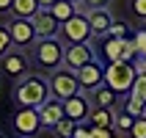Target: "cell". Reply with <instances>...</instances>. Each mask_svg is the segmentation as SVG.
Here are the masks:
<instances>
[{
    "instance_id": "6da1fadb",
    "label": "cell",
    "mask_w": 146,
    "mask_h": 138,
    "mask_svg": "<svg viewBox=\"0 0 146 138\" xmlns=\"http://www.w3.org/2000/svg\"><path fill=\"white\" fill-rule=\"evenodd\" d=\"M50 97H52V91H50V80L44 75H28L22 80H17L14 86L17 108H41Z\"/></svg>"
},
{
    "instance_id": "7a4b0ae2",
    "label": "cell",
    "mask_w": 146,
    "mask_h": 138,
    "mask_svg": "<svg viewBox=\"0 0 146 138\" xmlns=\"http://www.w3.org/2000/svg\"><path fill=\"white\" fill-rule=\"evenodd\" d=\"M64 53H66V44L58 36L55 39H39L33 44V66L52 75L55 69L64 66Z\"/></svg>"
},
{
    "instance_id": "3957f363",
    "label": "cell",
    "mask_w": 146,
    "mask_h": 138,
    "mask_svg": "<svg viewBox=\"0 0 146 138\" xmlns=\"http://www.w3.org/2000/svg\"><path fill=\"white\" fill-rule=\"evenodd\" d=\"M138 77V66L132 61H113V64H105V83L119 94V97H127L132 91V83Z\"/></svg>"
},
{
    "instance_id": "277c9868",
    "label": "cell",
    "mask_w": 146,
    "mask_h": 138,
    "mask_svg": "<svg viewBox=\"0 0 146 138\" xmlns=\"http://www.w3.org/2000/svg\"><path fill=\"white\" fill-rule=\"evenodd\" d=\"M58 39L64 41V44H88V41L94 39V31H91V25H88V17L83 14V11H77L72 19H66V22L61 25Z\"/></svg>"
},
{
    "instance_id": "5b68a950",
    "label": "cell",
    "mask_w": 146,
    "mask_h": 138,
    "mask_svg": "<svg viewBox=\"0 0 146 138\" xmlns=\"http://www.w3.org/2000/svg\"><path fill=\"white\" fill-rule=\"evenodd\" d=\"M47 80H50V91H52V97L61 99V102L83 91L80 89V80H77V72H74V69H66V66L55 69Z\"/></svg>"
},
{
    "instance_id": "8992f818",
    "label": "cell",
    "mask_w": 146,
    "mask_h": 138,
    "mask_svg": "<svg viewBox=\"0 0 146 138\" xmlns=\"http://www.w3.org/2000/svg\"><path fill=\"white\" fill-rule=\"evenodd\" d=\"M102 58H105L108 64H113V61H132V64H135L138 50H135L132 39H113V36H105V39H102Z\"/></svg>"
},
{
    "instance_id": "52a82bcc",
    "label": "cell",
    "mask_w": 146,
    "mask_h": 138,
    "mask_svg": "<svg viewBox=\"0 0 146 138\" xmlns=\"http://www.w3.org/2000/svg\"><path fill=\"white\" fill-rule=\"evenodd\" d=\"M0 72L6 77H11V80H22V77L31 75V58L22 50H11L8 55L0 58Z\"/></svg>"
},
{
    "instance_id": "ba28073f",
    "label": "cell",
    "mask_w": 146,
    "mask_h": 138,
    "mask_svg": "<svg viewBox=\"0 0 146 138\" xmlns=\"http://www.w3.org/2000/svg\"><path fill=\"white\" fill-rule=\"evenodd\" d=\"M8 33H11V41L14 47L25 50V47H33L39 41V33L33 28V19H19V17H11L8 22Z\"/></svg>"
},
{
    "instance_id": "9c48e42d",
    "label": "cell",
    "mask_w": 146,
    "mask_h": 138,
    "mask_svg": "<svg viewBox=\"0 0 146 138\" xmlns=\"http://www.w3.org/2000/svg\"><path fill=\"white\" fill-rule=\"evenodd\" d=\"M11 124H14L17 135H36L39 130H44V127H41L39 108H17Z\"/></svg>"
},
{
    "instance_id": "30bf717a",
    "label": "cell",
    "mask_w": 146,
    "mask_h": 138,
    "mask_svg": "<svg viewBox=\"0 0 146 138\" xmlns=\"http://www.w3.org/2000/svg\"><path fill=\"white\" fill-rule=\"evenodd\" d=\"M77 80H80V89L83 94H91L94 89H99L102 83H105V64H99L97 58L88 61L86 66L77 69Z\"/></svg>"
},
{
    "instance_id": "8fae6325",
    "label": "cell",
    "mask_w": 146,
    "mask_h": 138,
    "mask_svg": "<svg viewBox=\"0 0 146 138\" xmlns=\"http://www.w3.org/2000/svg\"><path fill=\"white\" fill-rule=\"evenodd\" d=\"M91 111H94V105H91L88 94H83V91L74 94V97H69V99H64V113H66V119H72L74 124L88 122Z\"/></svg>"
},
{
    "instance_id": "7c38bea8",
    "label": "cell",
    "mask_w": 146,
    "mask_h": 138,
    "mask_svg": "<svg viewBox=\"0 0 146 138\" xmlns=\"http://www.w3.org/2000/svg\"><path fill=\"white\" fill-rule=\"evenodd\" d=\"M94 47H91V41L88 44H66V53H64V66L66 69H80V66H86L88 61H94Z\"/></svg>"
},
{
    "instance_id": "4fadbf2b",
    "label": "cell",
    "mask_w": 146,
    "mask_h": 138,
    "mask_svg": "<svg viewBox=\"0 0 146 138\" xmlns=\"http://www.w3.org/2000/svg\"><path fill=\"white\" fill-rule=\"evenodd\" d=\"M83 14L88 17L91 31H94V36H99V39H105L108 31H110V25L116 22L113 14H110V8H94V11H83Z\"/></svg>"
},
{
    "instance_id": "5bb4252c",
    "label": "cell",
    "mask_w": 146,
    "mask_h": 138,
    "mask_svg": "<svg viewBox=\"0 0 146 138\" xmlns=\"http://www.w3.org/2000/svg\"><path fill=\"white\" fill-rule=\"evenodd\" d=\"M33 28L39 33V39H55L61 33V22L52 17V11H44V8L33 17Z\"/></svg>"
},
{
    "instance_id": "9a60e30c",
    "label": "cell",
    "mask_w": 146,
    "mask_h": 138,
    "mask_svg": "<svg viewBox=\"0 0 146 138\" xmlns=\"http://www.w3.org/2000/svg\"><path fill=\"white\" fill-rule=\"evenodd\" d=\"M39 116H41V127H44V130H52L61 119H66L64 102H61V99H55V97H50L47 102L39 108Z\"/></svg>"
},
{
    "instance_id": "2e32d148",
    "label": "cell",
    "mask_w": 146,
    "mask_h": 138,
    "mask_svg": "<svg viewBox=\"0 0 146 138\" xmlns=\"http://www.w3.org/2000/svg\"><path fill=\"white\" fill-rule=\"evenodd\" d=\"M88 99H91V105H94V108H110V111H116L121 97H119V94H116L108 83H102L99 89H94V91L88 94Z\"/></svg>"
},
{
    "instance_id": "e0dca14e",
    "label": "cell",
    "mask_w": 146,
    "mask_h": 138,
    "mask_svg": "<svg viewBox=\"0 0 146 138\" xmlns=\"http://www.w3.org/2000/svg\"><path fill=\"white\" fill-rule=\"evenodd\" d=\"M88 124L91 127H113L116 130V111L110 108H94L88 116Z\"/></svg>"
},
{
    "instance_id": "ac0fdd59",
    "label": "cell",
    "mask_w": 146,
    "mask_h": 138,
    "mask_svg": "<svg viewBox=\"0 0 146 138\" xmlns=\"http://www.w3.org/2000/svg\"><path fill=\"white\" fill-rule=\"evenodd\" d=\"M39 11H41L39 0H14V6H11V14L19 19H33Z\"/></svg>"
},
{
    "instance_id": "d6986e66",
    "label": "cell",
    "mask_w": 146,
    "mask_h": 138,
    "mask_svg": "<svg viewBox=\"0 0 146 138\" xmlns=\"http://www.w3.org/2000/svg\"><path fill=\"white\" fill-rule=\"evenodd\" d=\"M50 11H52V17H55L58 22L64 25L66 19H72V17L80 11V6H77V3H69V0H58V3L50 8Z\"/></svg>"
},
{
    "instance_id": "ffe728a7",
    "label": "cell",
    "mask_w": 146,
    "mask_h": 138,
    "mask_svg": "<svg viewBox=\"0 0 146 138\" xmlns=\"http://www.w3.org/2000/svg\"><path fill=\"white\" fill-rule=\"evenodd\" d=\"M121 108L127 111V113H132V116H143L146 102L138 99V97H132V94H127V97H121Z\"/></svg>"
},
{
    "instance_id": "44dd1931",
    "label": "cell",
    "mask_w": 146,
    "mask_h": 138,
    "mask_svg": "<svg viewBox=\"0 0 146 138\" xmlns=\"http://www.w3.org/2000/svg\"><path fill=\"white\" fill-rule=\"evenodd\" d=\"M135 119L138 116H132V113H127V111H116V133H130L132 130V124H135Z\"/></svg>"
},
{
    "instance_id": "7402d4cb",
    "label": "cell",
    "mask_w": 146,
    "mask_h": 138,
    "mask_svg": "<svg viewBox=\"0 0 146 138\" xmlns=\"http://www.w3.org/2000/svg\"><path fill=\"white\" fill-rule=\"evenodd\" d=\"M74 127H77V124H74L72 119H61V122L52 127V133H55L58 138H72L74 135Z\"/></svg>"
},
{
    "instance_id": "603a6c76",
    "label": "cell",
    "mask_w": 146,
    "mask_h": 138,
    "mask_svg": "<svg viewBox=\"0 0 146 138\" xmlns=\"http://www.w3.org/2000/svg\"><path fill=\"white\" fill-rule=\"evenodd\" d=\"M130 94L146 102V69H141V72H138V77H135V83H132V91H130Z\"/></svg>"
},
{
    "instance_id": "cb8c5ba5",
    "label": "cell",
    "mask_w": 146,
    "mask_h": 138,
    "mask_svg": "<svg viewBox=\"0 0 146 138\" xmlns=\"http://www.w3.org/2000/svg\"><path fill=\"white\" fill-rule=\"evenodd\" d=\"M108 36H113V39H132V31L127 22H119L116 19L113 25H110V31H108Z\"/></svg>"
},
{
    "instance_id": "d4e9b609",
    "label": "cell",
    "mask_w": 146,
    "mask_h": 138,
    "mask_svg": "<svg viewBox=\"0 0 146 138\" xmlns=\"http://www.w3.org/2000/svg\"><path fill=\"white\" fill-rule=\"evenodd\" d=\"M14 50V41H11V33H8V25H0V58L8 55Z\"/></svg>"
},
{
    "instance_id": "484cf974",
    "label": "cell",
    "mask_w": 146,
    "mask_h": 138,
    "mask_svg": "<svg viewBox=\"0 0 146 138\" xmlns=\"http://www.w3.org/2000/svg\"><path fill=\"white\" fill-rule=\"evenodd\" d=\"M132 44H135V50H138V55L146 58V25L132 31Z\"/></svg>"
},
{
    "instance_id": "4316f807",
    "label": "cell",
    "mask_w": 146,
    "mask_h": 138,
    "mask_svg": "<svg viewBox=\"0 0 146 138\" xmlns=\"http://www.w3.org/2000/svg\"><path fill=\"white\" fill-rule=\"evenodd\" d=\"M130 138H146V116H138L135 124H132V130L127 133Z\"/></svg>"
},
{
    "instance_id": "83f0119b",
    "label": "cell",
    "mask_w": 146,
    "mask_h": 138,
    "mask_svg": "<svg viewBox=\"0 0 146 138\" xmlns=\"http://www.w3.org/2000/svg\"><path fill=\"white\" fill-rule=\"evenodd\" d=\"M108 3L110 0H80L77 6H80V11H94V8H108Z\"/></svg>"
},
{
    "instance_id": "f1b7e54d",
    "label": "cell",
    "mask_w": 146,
    "mask_h": 138,
    "mask_svg": "<svg viewBox=\"0 0 146 138\" xmlns=\"http://www.w3.org/2000/svg\"><path fill=\"white\" fill-rule=\"evenodd\" d=\"M130 8L141 22H146V0H130Z\"/></svg>"
},
{
    "instance_id": "f546056e",
    "label": "cell",
    "mask_w": 146,
    "mask_h": 138,
    "mask_svg": "<svg viewBox=\"0 0 146 138\" xmlns=\"http://www.w3.org/2000/svg\"><path fill=\"white\" fill-rule=\"evenodd\" d=\"M88 138H116V130L113 127H91Z\"/></svg>"
},
{
    "instance_id": "4dcf8cb0",
    "label": "cell",
    "mask_w": 146,
    "mask_h": 138,
    "mask_svg": "<svg viewBox=\"0 0 146 138\" xmlns=\"http://www.w3.org/2000/svg\"><path fill=\"white\" fill-rule=\"evenodd\" d=\"M88 135H91V124L83 122V124H77V127H74V135H72V138H88Z\"/></svg>"
},
{
    "instance_id": "1f68e13d",
    "label": "cell",
    "mask_w": 146,
    "mask_h": 138,
    "mask_svg": "<svg viewBox=\"0 0 146 138\" xmlns=\"http://www.w3.org/2000/svg\"><path fill=\"white\" fill-rule=\"evenodd\" d=\"M11 6L14 0H0V14H11Z\"/></svg>"
},
{
    "instance_id": "d6a6232c",
    "label": "cell",
    "mask_w": 146,
    "mask_h": 138,
    "mask_svg": "<svg viewBox=\"0 0 146 138\" xmlns=\"http://www.w3.org/2000/svg\"><path fill=\"white\" fill-rule=\"evenodd\" d=\"M55 3H58V0H39V6L44 8V11H50V8L55 6Z\"/></svg>"
},
{
    "instance_id": "836d02e7",
    "label": "cell",
    "mask_w": 146,
    "mask_h": 138,
    "mask_svg": "<svg viewBox=\"0 0 146 138\" xmlns=\"http://www.w3.org/2000/svg\"><path fill=\"white\" fill-rule=\"evenodd\" d=\"M17 138H31V135H17Z\"/></svg>"
},
{
    "instance_id": "e575fe53",
    "label": "cell",
    "mask_w": 146,
    "mask_h": 138,
    "mask_svg": "<svg viewBox=\"0 0 146 138\" xmlns=\"http://www.w3.org/2000/svg\"><path fill=\"white\" fill-rule=\"evenodd\" d=\"M69 3H80V0H69Z\"/></svg>"
},
{
    "instance_id": "d590c367",
    "label": "cell",
    "mask_w": 146,
    "mask_h": 138,
    "mask_svg": "<svg viewBox=\"0 0 146 138\" xmlns=\"http://www.w3.org/2000/svg\"><path fill=\"white\" fill-rule=\"evenodd\" d=\"M0 138H6V135H3V133H0Z\"/></svg>"
},
{
    "instance_id": "8d00e7d4",
    "label": "cell",
    "mask_w": 146,
    "mask_h": 138,
    "mask_svg": "<svg viewBox=\"0 0 146 138\" xmlns=\"http://www.w3.org/2000/svg\"><path fill=\"white\" fill-rule=\"evenodd\" d=\"M143 116H146V111H143Z\"/></svg>"
}]
</instances>
